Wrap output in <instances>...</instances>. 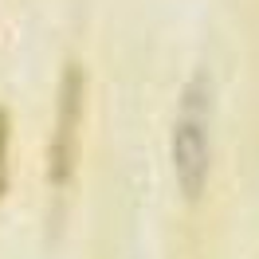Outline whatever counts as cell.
Here are the masks:
<instances>
[{"instance_id": "3", "label": "cell", "mask_w": 259, "mask_h": 259, "mask_svg": "<svg viewBox=\"0 0 259 259\" xmlns=\"http://www.w3.org/2000/svg\"><path fill=\"white\" fill-rule=\"evenodd\" d=\"M8 110H4V106H0V196H4V189H8V138H12V134H8Z\"/></svg>"}, {"instance_id": "2", "label": "cell", "mask_w": 259, "mask_h": 259, "mask_svg": "<svg viewBox=\"0 0 259 259\" xmlns=\"http://www.w3.org/2000/svg\"><path fill=\"white\" fill-rule=\"evenodd\" d=\"M82 71L79 63H71L63 71L59 82V102H55V130H51V146H48V181L51 185H67L75 177L82 149Z\"/></svg>"}, {"instance_id": "1", "label": "cell", "mask_w": 259, "mask_h": 259, "mask_svg": "<svg viewBox=\"0 0 259 259\" xmlns=\"http://www.w3.org/2000/svg\"><path fill=\"white\" fill-rule=\"evenodd\" d=\"M173 169L181 193L196 200L208 181V82L193 79L181 95L173 126Z\"/></svg>"}]
</instances>
